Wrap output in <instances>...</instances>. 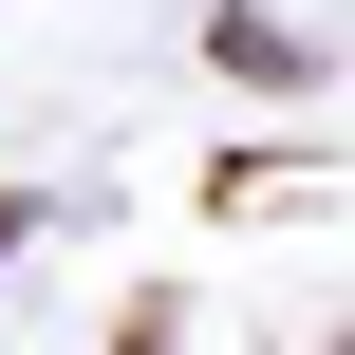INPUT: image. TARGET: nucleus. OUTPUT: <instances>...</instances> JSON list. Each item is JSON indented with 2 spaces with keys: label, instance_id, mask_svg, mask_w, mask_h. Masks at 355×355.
I'll use <instances>...</instances> for the list:
<instances>
[{
  "label": "nucleus",
  "instance_id": "f03ea898",
  "mask_svg": "<svg viewBox=\"0 0 355 355\" xmlns=\"http://www.w3.org/2000/svg\"><path fill=\"white\" fill-rule=\"evenodd\" d=\"M112 355H168V318H131V337H112Z\"/></svg>",
  "mask_w": 355,
  "mask_h": 355
},
{
  "label": "nucleus",
  "instance_id": "f257e3e1",
  "mask_svg": "<svg viewBox=\"0 0 355 355\" xmlns=\"http://www.w3.org/2000/svg\"><path fill=\"white\" fill-rule=\"evenodd\" d=\"M206 56H225L243 94H300V75H318V56H300V19H262V0H225V19H206Z\"/></svg>",
  "mask_w": 355,
  "mask_h": 355
}]
</instances>
